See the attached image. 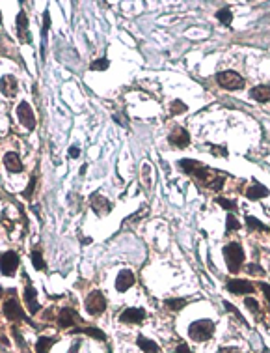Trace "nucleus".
Wrapping results in <instances>:
<instances>
[{
	"instance_id": "nucleus-18",
	"label": "nucleus",
	"mask_w": 270,
	"mask_h": 353,
	"mask_svg": "<svg viewBox=\"0 0 270 353\" xmlns=\"http://www.w3.org/2000/svg\"><path fill=\"white\" fill-rule=\"evenodd\" d=\"M246 196L250 200H261V198H267L269 196V189L259 182H254L248 189H246Z\"/></svg>"
},
{
	"instance_id": "nucleus-15",
	"label": "nucleus",
	"mask_w": 270,
	"mask_h": 353,
	"mask_svg": "<svg viewBox=\"0 0 270 353\" xmlns=\"http://www.w3.org/2000/svg\"><path fill=\"white\" fill-rule=\"evenodd\" d=\"M133 284H135V275H133V271L123 269V271L118 273V279H116V290H118V292H127L129 288H133Z\"/></svg>"
},
{
	"instance_id": "nucleus-13",
	"label": "nucleus",
	"mask_w": 270,
	"mask_h": 353,
	"mask_svg": "<svg viewBox=\"0 0 270 353\" xmlns=\"http://www.w3.org/2000/svg\"><path fill=\"white\" fill-rule=\"evenodd\" d=\"M17 90H19V84H17V79L13 75H4L0 79V92L6 98H15L17 96Z\"/></svg>"
},
{
	"instance_id": "nucleus-23",
	"label": "nucleus",
	"mask_w": 270,
	"mask_h": 353,
	"mask_svg": "<svg viewBox=\"0 0 270 353\" xmlns=\"http://www.w3.org/2000/svg\"><path fill=\"white\" fill-rule=\"evenodd\" d=\"M50 28V15L49 12L43 13V28H41V58L45 60V43H47V34Z\"/></svg>"
},
{
	"instance_id": "nucleus-24",
	"label": "nucleus",
	"mask_w": 270,
	"mask_h": 353,
	"mask_svg": "<svg viewBox=\"0 0 270 353\" xmlns=\"http://www.w3.org/2000/svg\"><path fill=\"white\" fill-rule=\"evenodd\" d=\"M197 167H201V163H197L196 159H181L179 161V168H183L184 174H188V176H192Z\"/></svg>"
},
{
	"instance_id": "nucleus-8",
	"label": "nucleus",
	"mask_w": 270,
	"mask_h": 353,
	"mask_svg": "<svg viewBox=\"0 0 270 353\" xmlns=\"http://www.w3.org/2000/svg\"><path fill=\"white\" fill-rule=\"evenodd\" d=\"M90 206H91V209L97 213L99 217H105V215H108L112 211L110 200L106 196H103L101 193H93L90 196Z\"/></svg>"
},
{
	"instance_id": "nucleus-21",
	"label": "nucleus",
	"mask_w": 270,
	"mask_h": 353,
	"mask_svg": "<svg viewBox=\"0 0 270 353\" xmlns=\"http://www.w3.org/2000/svg\"><path fill=\"white\" fill-rule=\"evenodd\" d=\"M56 342H58L56 336H39V338H37V344H36V352L37 353H49L50 348H52Z\"/></svg>"
},
{
	"instance_id": "nucleus-5",
	"label": "nucleus",
	"mask_w": 270,
	"mask_h": 353,
	"mask_svg": "<svg viewBox=\"0 0 270 353\" xmlns=\"http://www.w3.org/2000/svg\"><path fill=\"white\" fill-rule=\"evenodd\" d=\"M19 264H21V258H19V254H17L15 251H8V252H4L2 258H0V271H2V275H6V277L15 275V271H17V268H19Z\"/></svg>"
},
{
	"instance_id": "nucleus-31",
	"label": "nucleus",
	"mask_w": 270,
	"mask_h": 353,
	"mask_svg": "<svg viewBox=\"0 0 270 353\" xmlns=\"http://www.w3.org/2000/svg\"><path fill=\"white\" fill-rule=\"evenodd\" d=\"M240 228V222L235 219V215H227V222H225V234Z\"/></svg>"
},
{
	"instance_id": "nucleus-3",
	"label": "nucleus",
	"mask_w": 270,
	"mask_h": 353,
	"mask_svg": "<svg viewBox=\"0 0 270 353\" xmlns=\"http://www.w3.org/2000/svg\"><path fill=\"white\" fill-rule=\"evenodd\" d=\"M216 83L220 84V88L229 90V92L244 88V79L237 71H220V73H216Z\"/></svg>"
},
{
	"instance_id": "nucleus-27",
	"label": "nucleus",
	"mask_w": 270,
	"mask_h": 353,
	"mask_svg": "<svg viewBox=\"0 0 270 353\" xmlns=\"http://www.w3.org/2000/svg\"><path fill=\"white\" fill-rule=\"evenodd\" d=\"M216 19L220 21L222 25L229 26V25H231V21H233V13H231V10H229V8H222V10H218V12H216Z\"/></svg>"
},
{
	"instance_id": "nucleus-38",
	"label": "nucleus",
	"mask_w": 270,
	"mask_h": 353,
	"mask_svg": "<svg viewBox=\"0 0 270 353\" xmlns=\"http://www.w3.org/2000/svg\"><path fill=\"white\" fill-rule=\"evenodd\" d=\"M78 155H80V148H78V146H71V148H69V157L76 159Z\"/></svg>"
},
{
	"instance_id": "nucleus-14",
	"label": "nucleus",
	"mask_w": 270,
	"mask_h": 353,
	"mask_svg": "<svg viewBox=\"0 0 270 353\" xmlns=\"http://www.w3.org/2000/svg\"><path fill=\"white\" fill-rule=\"evenodd\" d=\"M76 321H80V318H78V314L75 312L73 308H69V306L61 308V310H60V316H58V325H60L61 329L73 327Z\"/></svg>"
},
{
	"instance_id": "nucleus-9",
	"label": "nucleus",
	"mask_w": 270,
	"mask_h": 353,
	"mask_svg": "<svg viewBox=\"0 0 270 353\" xmlns=\"http://www.w3.org/2000/svg\"><path fill=\"white\" fill-rule=\"evenodd\" d=\"M168 142L175 148H186L190 144V134H188V131L184 127L175 125L172 129V133L168 134Z\"/></svg>"
},
{
	"instance_id": "nucleus-19",
	"label": "nucleus",
	"mask_w": 270,
	"mask_h": 353,
	"mask_svg": "<svg viewBox=\"0 0 270 353\" xmlns=\"http://www.w3.org/2000/svg\"><path fill=\"white\" fill-rule=\"evenodd\" d=\"M250 98L254 99V101H257V103H267V101H270V86L269 84L254 86L250 90Z\"/></svg>"
},
{
	"instance_id": "nucleus-11",
	"label": "nucleus",
	"mask_w": 270,
	"mask_h": 353,
	"mask_svg": "<svg viewBox=\"0 0 270 353\" xmlns=\"http://www.w3.org/2000/svg\"><path fill=\"white\" fill-rule=\"evenodd\" d=\"M146 319V310L144 308H125L121 312V316H120V321L121 323H140V321H144Z\"/></svg>"
},
{
	"instance_id": "nucleus-29",
	"label": "nucleus",
	"mask_w": 270,
	"mask_h": 353,
	"mask_svg": "<svg viewBox=\"0 0 270 353\" xmlns=\"http://www.w3.org/2000/svg\"><path fill=\"white\" fill-rule=\"evenodd\" d=\"M108 67H110L108 58H99V60L91 62V66H90V69H93V71H106Z\"/></svg>"
},
{
	"instance_id": "nucleus-2",
	"label": "nucleus",
	"mask_w": 270,
	"mask_h": 353,
	"mask_svg": "<svg viewBox=\"0 0 270 353\" xmlns=\"http://www.w3.org/2000/svg\"><path fill=\"white\" fill-rule=\"evenodd\" d=\"M214 321L212 319H197L188 325V336L194 342H207L214 333Z\"/></svg>"
},
{
	"instance_id": "nucleus-6",
	"label": "nucleus",
	"mask_w": 270,
	"mask_h": 353,
	"mask_svg": "<svg viewBox=\"0 0 270 353\" xmlns=\"http://www.w3.org/2000/svg\"><path fill=\"white\" fill-rule=\"evenodd\" d=\"M4 316L8 318L10 321H23V319H26L25 310H23L21 303H19L15 297H10V299L4 303Z\"/></svg>"
},
{
	"instance_id": "nucleus-26",
	"label": "nucleus",
	"mask_w": 270,
	"mask_h": 353,
	"mask_svg": "<svg viewBox=\"0 0 270 353\" xmlns=\"http://www.w3.org/2000/svg\"><path fill=\"white\" fill-rule=\"evenodd\" d=\"M246 224H248V228L250 230H259V232H270L269 226H265L263 222L259 219H255V217H252V215H248L246 217Z\"/></svg>"
},
{
	"instance_id": "nucleus-17",
	"label": "nucleus",
	"mask_w": 270,
	"mask_h": 353,
	"mask_svg": "<svg viewBox=\"0 0 270 353\" xmlns=\"http://www.w3.org/2000/svg\"><path fill=\"white\" fill-rule=\"evenodd\" d=\"M4 167L8 168L10 172H23V161H21V157H19V153L17 151H8L6 155H4Z\"/></svg>"
},
{
	"instance_id": "nucleus-33",
	"label": "nucleus",
	"mask_w": 270,
	"mask_h": 353,
	"mask_svg": "<svg viewBox=\"0 0 270 353\" xmlns=\"http://www.w3.org/2000/svg\"><path fill=\"white\" fill-rule=\"evenodd\" d=\"M224 306H225V310H229V312H233L235 316H237V319H239V321H240V323H244L246 325V319H244V316H242V314H240V312H239V310H237V308H235L233 304L229 303V301H224Z\"/></svg>"
},
{
	"instance_id": "nucleus-7",
	"label": "nucleus",
	"mask_w": 270,
	"mask_h": 353,
	"mask_svg": "<svg viewBox=\"0 0 270 353\" xmlns=\"http://www.w3.org/2000/svg\"><path fill=\"white\" fill-rule=\"evenodd\" d=\"M17 118L19 122L25 125L26 129H36V116H34V110L28 105V101H21L19 107H17Z\"/></svg>"
},
{
	"instance_id": "nucleus-39",
	"label": "nucleus",
	"mask_w": 270,
	"mask_h": 353,
	"mask_svg": "<svg viewBox=\"0 0 270 353\" xmlns=\"http://www.w3.org/2000/svg\"><path fill=\"white\" fill-rule=\"evenodd\" d=\"M175 353H192L190 352V348L184 344V342H181L179 346H177V350H175Z\"/></svg>"
},
{
	"instance_id": "nucleus-41",
	"label": "nucleus",
	"mask_w": 270,
	"mask_h": 353,
	"mask_svg": "<svg viewBox=\"0 0 270 353\" xmlns=\"http://www.w3.org/2000/svg\"><path fill=\"white\" fill-rule=\"evenodd\" d=\"M248 271H250V273H259V275H263V269L259 268V266H250Z\"/></svg>"
},
{
	"instance_id": "nucleus-32",
	"label": "nucleus",
	"mask_w": 270,
	"mask_h": 353,
	"mask_svg": "<svg viewBox=\"0 0 270 353\" xmlns=\"http://www.w3.org/2000/svg\"><path fill=\"white\" fill-rule=\"evenodd\" d=\"M216 204H220V207L227 209V211H237V202L227 200V198H216Z\"/></svg>"
},
{
	"instance_id": "nucleus-42",
	"label": "nucleus",
	"mask_w": 270,
	"mask_h": 353,
	"mask_svg": "<svg viewBox=\"0 0 270 353\" xmlns=\"http://www.w3.org/2000/svg\"><path fill=\"white\" fill-rule=\"evenodd\" d=\"M78 346H80V340H76V344H73V346H71L69 353H76V352H78Z\"/></svg>"
},
{
	"instance_id": "nucleus-34",
	"label": "nucleus",
	"mask_w": 270,
	"mask_h": 353,
	"mask_svg": "<svg viewBox=\"0 0 270 353\" xmlns=\"http://www.w3.org/2000/svg\"><path fill=\"white\" fill-rule=\"evenodd\" d=\"M244 304L252 310V312H259V303L254 299V297H246L244 299Z\"/></svg>"
},
{
	"instance_id": "nucleus-40",
	"label": "nucleus",
	"mask_w": 270,
	"mask_h": 353,
	"mask_svg": "<svg viewBox=\"0 0 270 353\" xmlns=\"http://www.w3.org/2000/svg\"><path fill=\"white\" fill-rule=\"evenodd\" d=\"M218 353H242L239 348H220Z\"/></svg>"
},
{
	"instance_id": "nucleus-20",
	"label": "nucleus",
	"mask_w": 270,
	"mask_h": 353,
	"mask_svg": "<svg viewBox=\"0 0 270 353\" xmlns=\"http://www.w3.org/2000/svg\"><path fill=\"white\" fill-rule=\"evenodd\" d=\"M136 344H138V348H140L144 353H159L160 352L157 342H153L151 338H146V336H142V335L136 338Z\"/></svg>"
},
{
	"instance_id": "nucleus-36",
	"label": "nucleus",
	"mask_w": 270,
	"mask_h": 353,
	"mask_svg": "<svg viewBox=\"0 0 270 353\" xmlns=\"http://www.w3.org/2000/svg\"><path fill=\"white\" fill-rule=\"evenodd\" d=\"M210 153H214V155H224V157H227V148L210 146Z\"/></svg>"
},
{
	"instance_id": "nucleus-43",
	"label": "nucleus",
	"mask_w": 270,
	"mask_h": 353,
	"mask_svg": "<svg viewBox=\"0 0 270 353\" xmlns=\"http://www.w3.org/2000/svg\"><path fill=\"white\" fill-rule=\"evenodd\" d=\"M86 170H88V165H82V167H80V176H84Z\"/></svg>"
},
{
	"instance_id": "nucleus-45",
	"label": "nucleus",
	"mask_w": 270,
	"mask_h": 353,
	"mask_svg": "<svg viewBox=\"0 0 270 353\" xmlns=\"http://www.w3.org/2000/svg\"><path fill=\"white\" fill-rule=\"evenodd\" d=\"M0 25H2V13H0Z\"/></svg>"
},
{
	"instance_id": "nucleus-4",
	"label": "nucleus",
	"mask_w": 270,
	"mask_h": 353,
	"mask_svg": "<svg viewBox=\"0 0 270 353\" xmlns=\"http://www.w3.org/2000/svg\"><path fill=\"white\" fill-rule=\"evenodd\" d=\"M86 310L88 314H91V316L103 314L106 310V297H105V293L99 292V290L90 293L86 297Z\"/></svg>"
},
{
	"instance_id": "nucleus-28",
	"label": "nucleus",
	"mask_w": 270,
	"mask_h": 353,
	"mask_svg": "<svg viewBox=\"0 0 270 353\" xmlns=\"http://www.w3.org/2000/svg\"><path fill=\"white\" fill-rule=\"evenodd\" d=\"M30 258H32V264H34V268L37 271H41V269L45 268V262H43V252H41V249H34L32 252H30Z\"/></svg>"
},
{
	"instance_id": "nucleus-22",
	"label": "nucleus",
	"mask_w": 270,
	"mask_h": 353,
	"mask_svg": "<svg viewBox=\"0 0 270 353\" xmlns=\"http://www.w3.org/2000/svg\"><path fill=\"white\" fill-rule=\"evenodd\" d=\"M73 333H78V335H88V336H93L97 340H106V335L97 327H75Z\"/></svg>"
},
{
	"instance_id": "nucleus-16",
	"label": "nucleus",
	"mask_w": 270,
	"mask_h": 353,
	"mask_svg": "<svg viewBox=\"0 0 270 353\" xmlns=\"http://www.w3.org/2000/svg\"><path fill=\"white\" fill-rule=\"evenodd\" d=\"M25 303H26V310L34 316V314H37L39 312V303H37V292H36V288L34 286H26L25 288Z\"/></svg>"
},
{
	"instance_id": "nucleus-35",
	"label": "nucleus",
	"mask_w": 270,
	"mask_h": 353,
	"mask_svg": "<svg viewBox=\"0 0 270 353\" xmlns=\"http://www.w3.org/2000/svg\"><path fill=\"white\" fill-rule=\"evenodd\" d=\"M34 189H36V178L30 180V183H28V187H26V191L23 193V196H25V198H30V196L34 195Z\"/></svg>"
},
{
	"instance_id": "nucleus-30",
	"label": "nucleus",
	"mask_w": 270,
	"mask_h": 353,
	"mask_svg": "<svg viewBox=\"0 0 270 353\" xmlns=\"http://www.w3.org/2000/svg\"><path fill=\"white\" fill-rule=\"evenodd\" d=\"M186 105H184L181 99H175V101H172V105H170V114L172 116H177V114H181V112H186Z\"/></svg>"
},
{
	"instance_id": "nucleus-12",
	"label": "nucleus",
	"mask_w": 270,
	"mask_h": 353,
	"mask_svg": "<svg viewBox=\"0 0 270 353\" xmlns=\"http://www.w3.org/2000/svg\"><path fill=\"white\" fill-rule=\"evenodd\" d=\"M15 30H17V37H19L23 43H30V36H28V17H26L25 10H21L19 15H17Z\"/></svg>"
},
{
	"instance_id": "nucleus-10",
	"label": "nucleus",
	"mask_w": 270,
	"mask_h": 353,
	"mask_svg": "<svg viewBox=\"0 0 270 353\" xmlns=\"http://www.w3.org/2000/svg\"><path fill=\"white\" fill-rule=\"evenodd\" d=\"M225 288H227V292L235 293V295H246V293L254 292V284L242 279H231L225 284Z\"/></svg>"
},
{
	"instance_id": "nucleus-25",
	"label": "nucleus",
	"mask_w": 270,
	"mask_h": 353,
	"mask_svg": "<svg viewBox=\"0 0 270 353\" xmlns=\"http://www.w3.org/2000/svg\"><path fill=\"white\" fill-rule=\"evenodd\" d=\"M186 299H181V297H175V299H166L164 301V306H168L172 312H179V310H183L184 306H186Z\"/></svg>"
},
{
	"instance_id": "nucleus-1",
	"label": "nucleus",
	"mask_w": 270,
	"mask_h": 353,
	"mask_svg": "<svg viewBox=\"0 0 270 353\" xmlns=\"http://www.w3.org/2000/svg\"><path fill=\"white\" fill-rule=\"evenodd\" d=\"M224 258H225V264H227V269L229 273L237 275L242 264H244V249L240 243H229L224 247Z\"/></svg>"
},
{
	"instance_id": "nucleus-37",
	"label": "nucleus",
	"mask_w": 270,
	"mask_h": 353,
	"mask_svg": "<svg viewBox=\"0 0 270 353\" xmlns=\"http://www.w3.org/2000/svg\"><path fill=\"white\" fill-rule=\"evenodd\" d=\"M259 288L263 290V293H265V297H267V301H269V303H270V286H269V284H267V282H261V284H259Z\"/></svg>"
},
{
	"instance_id": "nucleus-44",
	"label": "nucleus",
	"mask_w": 270,
	"mask_h": 353,
	"mask_svg": "<svg viewBox=\"0 0 270 353\" xmlns=\"http://www.w3.org/2000/svg\"><path fill=\"white\" fill-rule=\"evenodd\" d=\"M2 295H4V290H2V286H0V299H2Z\"/></svg>"
}]
</instances>
